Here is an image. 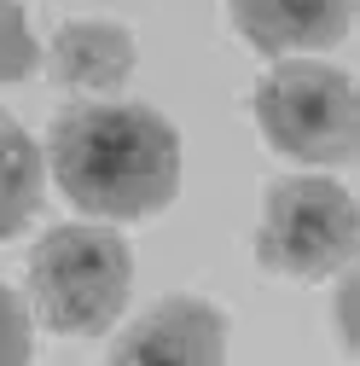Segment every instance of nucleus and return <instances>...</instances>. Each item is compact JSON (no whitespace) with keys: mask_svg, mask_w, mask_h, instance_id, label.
Masks as SVG:
<instances>
[{"mask_svg":"<svg viewBox=\"0 0 360 366\" xmlns=\"http://www.w3.org/2000/svg\"><path fill=\"white\" fill-rule=\"evenodd\" d=\"M59 192L105 221H140L180 192V134L151 105H76L47 134Z\"/></svg>","mask_w":360,"mask_h":366,"instance_id":"nucleus-1","label":"nucleus"},{"mask_svg":"<svg viewBox=\"0 0 360 366\" xmlns=\"http://www.w3.org/2000/svg\"><path fill=\"white\" fill-rule=\"evenodd\" d=\"M134 285V256L111 227H53L29 256L35 314L64 337H99L116 326Z\"/></svg>","mask_w":360,"mask_h":366,"instance_id":"nucleus-2","label":"nucleus"},{"mask_svg":"<svg viewBox=\"0 0 360 366\" xmlns=\"http://www.w3.org/2000/svg\"><path fill=\"white\" fill-rule=\"evenodd\" d=\"M256 128L267 134L274 152H285L296 163L343 169L360 152L354 81L337 64H320V59H285L256 87Z\"/></svg>","mask_w":360,"mask_h":366,"instance_id":"nucleus-3","label":"nucleus"},{"mask_svg":"<svg viewBox=\"0 0 360 366\" xmlns=\"http://www.w3.org/2000/svg\"><path fill=\"white\" fill-rule=\"evenodd\" d=\"M360 244V209L349 187L326 174H285L261 198V227H256V256L261 267L285 280H326L349 267Z\"/></svg>","mask_w":360,"mask_h":366,"instance_id":"nucleus-4","label":"nucleus"},{"mask_svg":"<svg viewBox=\"0 0 360 366\" xmlns=\"http://www.w3.org/2000/svg\"><path fill=\"white\" fill-rule=\"evenodd\" d=\"M122 366H215L227 360V320L204 297H163L111 343Z\"/></svg>","mask_w":360,"mask_h":366,"instance_id":"nucleus-5","label":"nucleus"},{"mask_svg":"<svg viewBox=\"0 0 360 366\" xmlns=\"http://www.w3.org/2000/svg\"><path fill=\"white\" fill-rule=\"evenodd\" d=\"M256 53H326L349 35L354 0H227Z\"/></svg>","mask_w":360,"mask_h":366,"instance_id":"nucleus-6","label":"nucleus"},{"mask_svg":"<svg viewBox=\"0 0 360 366\" xmlns=\"http://www.w3.org/2000/svg\"><path fill=\"white\" fill-rule=\"evenodd\" d=\"M53 76L76 94H116V87L134 76V35L122 24H64L53 35V53H47Z\"/></svg>","mask_w":360,"mask_h":366,"instance_id":"nucleus-7","label":"nucleus"},{"mask_svg":"<svg viewBox=\"0 0 360 366\" xmlns=\"http://www.w3.org/2000/svg\"><path fill=\"white\" fill-rule=\"evenodd\" d=\"M41 174H47L41 146L12 117H0V244L18 239L24 221L41 209Z\"/></svg>","mask_w":360,"mask_h":366,"instance_id":"nucleus-8","label":"nucleus"},{"mask_svg":"<svg viewBox=\"0 0 360 366\" xmlns=\"http://www.w3.org/2000/svg\"><path fill=\"white\" fill-rule=\"evenodd\" d=\"M35 35H29V18L18 0H0V87H12L35 70Z\"/></svg>","mask_w":360,"mask_h":366,"instance_id":"nucleus-9","label":"nucleus"},{"mask_svg":"<svg viewBox=\"0 0 360 366\" xmlns=\"http://www.w3.org/2000/svg\"><path fill=\"white\" fill-rule=\"evenodd\" d=\"M29 360V308L0 285V366Z\"/></svg>","mask_w":360,"mask_h":366,"instance_id":"nucleus-10","label":"nucleus"},{"mask_svg":"<svg viewBox=\"0 0 360 366\" xmlns=\"http://www.w3.org/2000/svg\"><path fill=\"white\" fill-rule=\"evenodd\" d=\"M354 273H343V285H337V337H343V349L354 355L360 349V332H354Z\"/></svg>","mask_w":360,"mask_h":366,"instance_id":"nucleus-11","label":"nucleus"}]
</instances>
